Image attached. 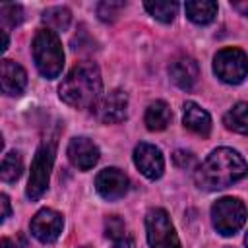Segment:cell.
Segmentation results:
<instances>
[{
	"instance_id": "6da1fadb",
	"label": "cell",
	"mask_w": 248,
	"mask_h": 248,
	"mask_svg": "<svg viewBox=\"0 0 248 248\" xmlns=\"http://www.w3.org/2000/svg\"><path fill=\"white\" fill-rule=\"evenodd\" d=\"M248 172L246 161L229 147H219L207 155L203 163H200L194 170V182L198 188L215 192L229 188L231 184L244 178Z\"/></svg>"
},
{
	"instance_id": "7a4b0ae2",
	"label": "cell",
	"mask_w": 248,
	"mask_h": 248,
	"mask_svg": "<svg viewBox=\"0 0 248 248\" xmlns=\"http://www.w3.org/2000/svg\"><path fill=\"white\" fill-rule=\"evenodd\" d=\"M101 91H103L101 72H99L97 64H93V62L76 64L58 87L60 99L66 105L76 107V108L95 107L101 99Z\"/></svg>"
},
{
	"instance_id": "3957f363",
	"label": "cell",
	"mask_w": 248,
	"mask_h": 248,
	"mask_svg": "<svg viewBox=\"0 0 248 248\" xmlns=\"http://www.w3.org/2000/svg\"><path fill=\"white\" fill-rule=\"evenodd\" d=\"M33 60L43 78L54 79L60 76L62 66H64V50L54 31L50 29L37 31L33 39Z\"/></svg>"
},
{
	"instance_id": "277c9868",
	"label": "cell",
	"mask_w": 248,
	"mask_h": 248,
	"mask_svg": "<svg viewBox=\"0 0 248 248\" xmlns=\"http://www.w3.org/2000/svg\"><path fill=\"white\" fill-rule=\"evenodd\" d=\"M54 153H56V141L54 140L45 141L37 149L35 159L31 163V174H29V182H27V190H25L29 200H39L46 192L52 163H54Z\"/></svg>"
},
{
	"instance_id": "5b68a950",
	"label": "cell",
	"mask_w": 248,
	"mask_h": 248,
	"mask_svg": "<svg viewBox=\"0 0 248 248\" xmlns=\"http://www.w3.org/2000/svg\"><path fill=\"white\" fill-rule=\"evenodd\" d=\"M211 223L223 236L236 234L246 223V207L238 198H221L211 205Z\"/></svg>"
},
{
	"instance_id": "8992f818",
	"label": "cell",
	"mask_w": 248,
	"mask_h": 248,
	"mask_svg": "<svg viewBox=\"0 0 248 248\" xmlns=\"http://www.w3.org/2000/svg\"><path fill=\"white\" fill-rule=\"evenodd\" d=\"M145 231H147V242L151 248H180L178 234L165 209L153 207L147 211Z\"/></svg>"
},
{
	"instance_id": "52a82bcc",
	"label": "cell",
	"mask_w": 248,
	"mask_h": 248,
	"mask_svg": "<svg viewBox=\"0 0 248 248\" xmlns=\"http://www.w3.org/2000/svg\"><path fill=\"white\" fill-rule=\"evenodd\" d=\"M213 72L221 81L236 85L248 76V56L240 48H223L213 58Z\"/></svg>"
},
{
	"instance_id": "ba28073f",
	"label": "cell",
	"mask_w": 248,
	"mask_h": 248,
	"mask_svg": "<svg viewBox=\"0 0 248 248\" xmlns=\"http://www.w3.org/2000/svg\"><path fill=\"white\" fill-rule=\"evenodd\" d=\"M93 108H95V116L103 124L122 122L128 114V95L120 89H112L105 97H101Z\"/></svg>"
},
{
	"instance_id": "9c48e42d",
	"label": "cell",
	"mask_w": 248,
	"mask_h": 248,
	"mask_svg": "<svg viewBox=\"0 0 248 248\" xmlns=\"http://www.w3.org/2000/svg\"><path fill=\"white\" fill-rule=\"evenodd\" d=\"M31 234L39 240V242H45V244H50L54 242L60 232H62V227H64V219L58 211L54 209H41L35 213V217L31 219Z\"/></svg>"
},
{
	"instance_id": "30bf717a",
	"label": "cell",
	"mask_w": 248,
	"mask_h": 248,
	"mask_svg": "<svg viewBox=\"0 0 248 248\" xmlns=\"http://www.w3.org/2000/svg\"><path fill=\"white\" fill-rule=\"evenodd\" d=\"M134 163L140 169V172L143 176H147L149 180H157L163 176L165 170V159L159 147L151 145V143H138L134 149Z\"/></svg>"
},
{
	"instance_id": "8fae6325",
	"label": "cell",
	"mask_w": 248,
	"mask_h": 248,
	"mask_svg": "<svg viewBox=\"0 0 248 248\" xmlns=\"http://www.w3.org/2000/svg\"><path fill=\"white\" fill-rule=\"evenodd\" d=\"M95 188H97L99 196L108 202L120 200L128 192V176L116 167L103 169L95 178Z\"/></svg>"
},
{
	"instance_id": "7c38bea8",
	"label": "cell",
	"mask_w": 248,
	"mask_h": 248,
	"mask_svg": "<svg viewBox=\"0 0 248 248\" xmlns=\"http://www.w3.org/2000/svg\"><path fill=\"white\" fill-rule=\"evenodd\" d=\"M66 153H68L70 163L79 170H89L99 161V147L89 138H83V136L72 138Z\"/></svg>"
},
{
	"instance_id": "4fadbf2b",
	"label": "cell",
	"mask_w": 248,
	"mask_h": 248,
	"mask_svg": "<svg viewBox=\"0 0 248 248\" xmlns=\"http://www.w3.org/2000/svg\"><path fill=\"white\" fill-rule=\"evenodd\" d=\"M0 83L6 95H21L27 85V74L17 62L4 58L0 64Z\"/></svg>"
},
{
	"instance_id": "5bb4252c",
	"label": "cell",
	"mask_w": 248,
	"mask_h": 248,
	"mask_svg": "<svg viewBox=\"0 0 248 248\" xmlns=\"http://www.w3.org/2000/svg\"><path fill=\"white\" fill-rule=\"evenodd\" d=\"M169 74L172 78V81L184 89V91H190L196 81H198V76H200V68H198V62L190 56H180L176 58L170 68H169Z\"/></svg>"
},
{
	"instance_id": "9a60e30c",
	"label": "cell",
	"mask_w": 248,
	"mask_h": 248,
	"mask_svg": "<svg viewBox=\"0 0 248 248\" xmlns=\"http://www.w3.org/2000/svg\"><path fill=\"white\" fill-rule=\"evenodd\" d=\"M182 122L184 126L202 136V138H207L209 132H211V116L207 114V110H203L200 105H196L194 101H188L184 105V114H182Z\"/></svg>"
},
{
	"instance_id": "2e32d148",
	"label": "cell",
	"mask_w": 248,
	"mask_h": 248,
	"mask_svg": "<svg viewBox=\"0 0 248 248\" xmlns=\"http://www.w3.org/2000/svg\"><path fill=\"white\" fill-rule=\"evenodd\" d=\"M184 12L190 21L198 25H207L217 16V2L211 0H190L184 4Z\"/></svg>"
},
{
	"instance_id": "e0dca14e",
	"label": "cell",
	"mask_w": 248,
	"mask_h": 248,
	"mask_svg": "<svg viewBox=\"0 0 248 248\" xmlns=\"http://www.w3.org/2000/svg\"><path fill=\"white\" fill-rule=\"evenodd\" d=\"M172 114H170V108L165 101H153L147 110H145V126L151 130V132H159V130H165L170 122Z\"/></svg>"
},
{
	"instance_id": "ac0fdd59",
	"label": "cell",
	"mask_w": 248,
	"mask_h": 248,
	"mask_svg": "<svg viewBox=\"0 0 248 248\" xmlns=\"http://www.w3.org/2000/svg\"><path fill=\"white\" fill-rule=\"evenodd\" d=\"M225 126L232 132L246 134L248 136V103H236L227 114H225Z\"/></svg>"
},
{
	"instance_id": "d6986e66",
	"label": "cell",
	"mask_w": 248,
	"mask_h": 248,
	"mask_svg": "<svg viewBox=\"0 0 248 248\" xmlns=\"http://www.w3.org/2000/svg\"><path fill=\"white\" fill-rule=\"evenodd\" d=\"M72 21V14L68 8H62V6H54V8H48L43 12V23H46V29L50 31H66L68 25Z\"/></svg>"
},
{
	"instance_id": "ffe728a7",
	"label": "cell",
	"mask_w": 248,
	"mask_h": 248,
	"mask_svg": "<svg viewBox=\"0 0 248 248\" xmlns=\"http://www.w3.org/2000/svg\"><path fill=\"white\" fill-rule=\"evenodd\" d=\"M23 172V161L17 151H10L4 155L0 165V178L4 182H16Z\"/></svg>"
},
{
	"instance_id": "44dd1931",
	"label": "cell",
	"mask_w": 248,
	"mask_h": 248,
	"mask_svg": "<svg viewBox=\"0 0 248 248\" xmlns=\"http://www.w3.org/2000/svg\"><path fill=\"white\" fill-rule=\"evenodd\" d=\"M145 10L159 21L163 23H170L178 12V4L176 2H167V0H147L145 4Z\"/></svg>"
},
{
	"instance_id": "7402d4cb",
	"label": "cell",
	"mask_w": 248,
	"mask_h": 248,
	"mask_svg": "<svg viewBox=\"0 0 248 248\" xmlns=\"http://www.w3.org/2000/svg\"><path fill=\"white\" fill-rule=\"evenodd\" d=\"M0 19L8 27H16L23 19V10L19 4H2L0 6Z\"/></svg>"
},
{
	"instance_id": "603a6c76",
	"label": "cell",
	"mask_w": 248,
	"mask_h": 248,
	"mask_svg": "<svg viewBox=\"0 0 248 248\" xmlns=\"http://www.w3.org/2000/svg\"><path fill=\"white\" fill-rule=\"evenodd\" d=\"M124 2H114V0H107V2H101L97 6V14L103 21H114L118 17V14L124 10Z\"/></svg>"
},
{
	"instance_id": "cb8c5ba5",
	"label": "cell",
	"mask_w": 248,
	"mask_h": 248,
	"mask_svg": "<svg viewBox=\"0 0 248 248\" xmlns=\"http://www.w3.org/2000/svg\"><path fill=\"white\" fill-rule=\"evenodd\" d=\"M105 234L112 240H118L122 236H126V227H124V221L116 215H110L107 221H105Z\"/></svg>"
},
{
	"instance_id": "d4e9b609",
	"label": "cell",
	"mask_w": 248,
	"mask_h": 248,
	"mask_svg": "<svg viewBox=\"0 0 248 248\" xmlns=\"http://www.w3.org/2000/svg\"><path fill=\"white\" fill-rule=\"evenodd\" d=\"M172 161H174V165L180 167V169H190V167L196 163V157H194L190 151H182V149H178V151H174Z\"/></svg>"
},
{
	"instance_id": "484cf974",
	"label": "cell",
	"mask_w": 248,
	"mask_h": 248,
	"mask_svg": "<svg viewBox=\"0 0 248 248\" xmlns=\"http://www.w3.org/2000/svg\"><path fill=\"white\" fill-rule=\"evenodd\" d=\"M112 248H136V242H134V238L132 236H122V238H118V240H114L112 242Z\"/></svg>"
},
{
	"instance_id": "4316f807",
	"label": "cell",
	"mask_w": 248,
	"mask_h": 248,
	"mask_svg": "<svg viewBox=\"0 0 248 248\" xmlns=\"http://www.w3.org/2000/svg\"><path fill=\"white\" fill-rule=\"evenodd\" d=\"M0 205H2V215H0V219H2V221H6V219L10 217V213H12L10 200H8V196H6V194H2V196H0Z\"/></svg>"
},
{
	"instance_id": "83f0119b",
	"label": "cell",
	"mask_w": 248,
	"mask_h": 248,
	"mask_svg": "<svg viewBox=\"0 0 248 248\" xmlns=\"http://www.w3.org/2000/svg\"><path fill=\"white\" fill-rule=\"evenodd\" d=\"M231 6L236 12H240L242 16H248V0H234V2H231Z\"/></svg>"
},
{
	"instance_id": "f1b7e54d",
	"label": "cell",
	"mask_w": 248,
	"mask_h": 248,
	"mask_svg": "<svg viewBox=\"0 0 248 248\" xmlns=\"http://www.w3.org/2000/svg\"><path fill=\"white\" fill-rule=\"evenodd\" d=\"M0 35H2V46H0V50L4 52V50L8 48V31H6V29H2V31H0Z\"/></svg>"
},
{
	"instance_id": "f546056e",
	"label": "cell",
	"mask_w": 248,
	"mask_h": 248,
	"mask_svg": "<svg viewBox=\"0 0 248 248\" xmlns=\"http://www.w3.org/2000/svg\"><path fill=\"white\" fill-rule=\"evenodd\" d=\"M244 242H246V248H248V232H246V238H244Z\"/></svg>"
},
{
	"instance_id": "4dcf8cb0",
	"label": "cell",
	"mask_w": 248,
	"mask_h": 248,
	"mask_svg": "<svg viewBox=\"0 0 248 248\" xmlns=\"http://www.w3.org/2000/svg\"><path fill=\"white\" fill-rule=\"evenodd\" d=\"M83 248H89V246H83Z\"/></svg>"
},
{
	"instance_id": "1f68e13d",
	"label": "cell",
	"mask_w": 248,
	"mask_h": 248,
	"mask_svg": "<svg viewBox=\"0 0 248 248\" xmlns=\"http://www.w3.org/2000/svg\"><path fill=\"white\" fill-rule=\"evenodd\" d=\"M227 248H229V246H227Z\"/></svg>"
}]
</instances>
